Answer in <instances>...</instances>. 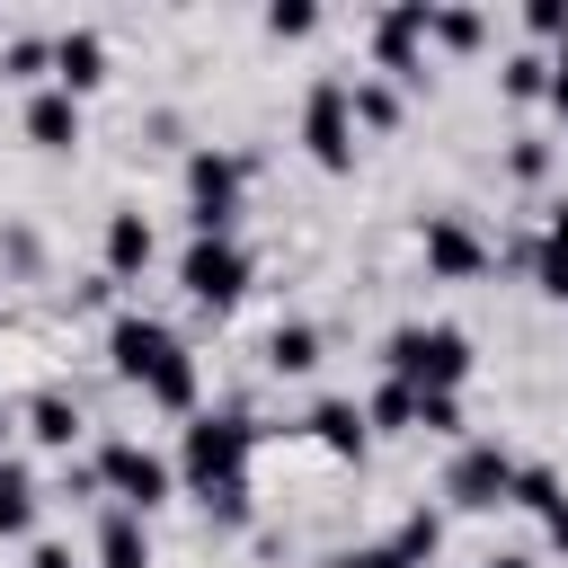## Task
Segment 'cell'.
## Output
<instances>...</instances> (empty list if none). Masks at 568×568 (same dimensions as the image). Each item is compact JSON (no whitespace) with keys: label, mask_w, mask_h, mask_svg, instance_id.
Instances as JSON below:
<instances>
[{"label":"cell","mask_w":568,"mask_h":568,"mask_svg":"<svg viewBox=\"0 0 568 568\" xmlns=\"http://www.w3.org/2000/svg\"><path fill=\"white\" fill-rule=\"evenodd\" d=\"M506 506H532V515L568 506V497H559V470H541V462H515V488H506Z\"/></svg>","instance_id":"cb8c5ba5"},{"label":"cell","mask_w":568,"mask_h":568,"mask_svg":"<svg viewBox=\"0 0 568 568\" xmlns=\"http://www.w3.org/2000/svg\"><path fill=\"white\" fill-rule=\"evenodd\" d=\"M98 479H106V497H115L124 515L151 524V506H169V488H178V462H160L151 444H106V453H98Z\"/></svg>","instance_id":"277c9868"},{"label":"cell","mask_w":568,"mask_h":568,"mask_svg":"<svg viewBox=\"0 0 568 568\" xmlns=\"http://www.w3.org/2000/svg\"><path fill=\"white\" fill-rule=\"evenodd\" d=\"M36 506H44V488H36V470L0 453V541H18V532L36 524Z\"/></svg>","instance_id":"ac0fdd59"},{"label":"cell","mask_w":568,"mask_h":568,"mask_svg":"<svg viewBox=\"0 0 568 568\" xmlns=\"http://www.w3.org/2000/svg\"><path fill=\"white\" fill-rule=\"evenodd\" d=\"M550 106H559V124H568V44H559V62H550Z\"/></svg>","instance_id":"e575fe53"},{"label":"cell","mask_w":568,"mask_h":568,"mask_svg":"<svg viewBox=\"0 0 568 568\" xmlns=\"http://www.w3.org/2000/svg\"><path fill=\"white\" fill-rule=\"evenodd\" d=\"M524 36H541V44H568V0H524Z\"/></svg>","instance_id":"f546056e"},{"label":"cell","mask_w":568,"mask_h":568,"mask_svg":"<svg viewBox=\"0 0 568 568\" xmlns=\"http://www.w3.org/2000/svg\"><path fill=\"white\" fill-rule=\"evenodd\" d=\"M0 444H9V417H0Z\"/></svg>","instance_id":"74e56055"},{"label":"cell","mask_w":568,"mask_h":568,"mask_svg":"<svg viewBox=\"0 0 568 568\" xmlns=\"http://www.w3.org/2000/svg\"><path fill=\"white\" fill-rule=\"evenodd\" d=\"M169 355H178V337H169L160 320H142V311H124V320L106 328V364H115L124 382H151V373H160Z\"/></svg>","instance_id":"30bf717a"},{"label":"cell","mask_w":568,"mask_h":568,"mask_svg":"<svg viewBox=\"0 0 568 568\" xmlns=\"http://www.w3.org/2000/svg\"><path fill=\"white\" fill-rule=\"evenodd\" d=\"M337 568H408V559H399V550H390V541H364V550H346V559H337Z\"/></svg>","instance_id":"d6a6232c"},{"label":"cell","mask_w":568,"mask_h":568,"mask_svg":"<svg viewBox=\"0 0 568 568\" xmlns=\"http://www.w3.org/2000/svg\"><path fill=\"white\" fill-rule=\"evenodd\" d=\"M240 160L231 151H195L186 160V222H195V240H231V222H240Z\"/></svg>","instance_id":"3957f363"},{"label":"cell","mask_w":568,"mask_h":568,"mask_svg":"<svg viewBox=\"0 0 568 568\" xmlns=\"http://www.w3.org/2000/svg\"><path fill=\"white\" fill-rule=\"evenodd\" d=\"M426 18H435V0H399L373 18V62L390 80H426Z\"/></svg>","instance_id":"9c48e42d"},{"label":"cell","mask_w":568,"mask_h":568,"mask_svg":"<svg viewBox=\"0 0 568 568\" xmlns=\"http://www.w3.org/2000/svg\"><path fill=\"white\" fill-rule=\"evenodd\" d=\"M151 266V222L142 213H106V284H133Z\"/></svg>","instance_id":"5bb4252c"},{"label":"cell","mask_w":568,"mask_h":568,"mask_svg":"<svg viewBox=\"0 0 568 568\" xmlns=\"http://www.w3.org/2000/svg\"><path fill=\"white\" fill-rule=\"evenodd\" d=\"M417 426H426V435H444V444H470V426H462V399H453V390H417Z\"/></svg>","instance_id":"484cf974"},{"label":"cell","mask_w":568,"mask_h":568,"mask_svg":"<svg viewBox=\"0 0 568 568\" xmlns=\"http://www.w3.org/2000/svg\"><path fill=\"white\" fill-rule=\"evenodd\" d=\"M204 515H222V524H240V515H248V479H231V488H213V497H204Z\"/></svg>","instance_id":"1f68e13d"},{"label":"cell","mask_w":568,"mask_h":568,"mask_svg":"<svg viewBox=\"0 0 568 568\" xmlns=\"http://www.w3.org/2000/svg\"><path fill=\"white\" fill-rule=\"evenodd\" d=\"M541 532H550V550H568V506H550V515H541Z\"/></svg>","instance_id":"d590c367"},{"label":"cell","mask_w":568,"mask_h":568,"mask_svg":"<svg viewBox=\"0 0 568 568\" xmlns=\"http://www.w3.org/2000/svg\"><path fill=\"white\" fill-rule=\"evenodd\" d=\"M266 373H284V382L320 373V328H311V320H275V328H266Z\"/></svg>","instance_id":"9a60e30c"},{"label":"cell","mask_w":568,"mask_h":568,"mask_svg":"<svg viewBox=\"0 0 568 568\" xmlns=\"http://www.w3.org/2000/svg\"><path fill=\"white\" fill-rule=\"evenodd\" d=\"M417 248H426V275H435V284H479V275L497 266V248H488V240H479L462 213H426Z\"/></svg>","instance_id":"ba28073f"},{"label":"cell","mask_w":568,"mask_h":568,"mask_svg":"<svg viewBox=\"0 0 568 568\" xmlns=\"http://www.w3.org/2000/svg\"><path fill=\"white\" fill-rule=\"evenodd\" d=\"M302 142H311V160H320L328 178L355 169V106H346V80H320V89L302 98Z\"/></svg>","instance_id":"52a82bcc"},{"label":"cell","mask_w":568,"mask_h":568,"mask_svg":"<svg viewBox=\"0 0 568 568\" xmlns=\"http://www.w3.org/2000/svg\"><path fill=\"white\" fill-rule=\"evenodd\" d=\"M364 426H382V435H408V426H417V390H408V382H382V390L364 399Z\"/></svg>","instance_id":"603a6c76"},{"label":"cell","mask_w":568,"mask_h":568,"mask_svg":"<svg viewBox=\"0 0 568 568\" xmlns=\"http://www.w3.org/2000/svg\"><path fill=\"white\" fill-rule=\"evenodd\" d=\"M98 80H106V44H98L89 27L53 36V89H62V98H89Z\"/></svg>","instance_id":"8fae6325"},{"label":"cell","mask_w":568,"mask_h":568,"mask_svg":"<svg viewBox=\"0 0 568 568\" xmlns=\"http://www.w3.org/2000/svg\"><path fill=\"white\" fill-rule=\"evenodd\" d=\"M27 568H80V559H71L62 541H36V550H27Z\"/></svg>","instance_id":"836d02e7"},{"label":"cell","mask_w":568,"mask_h":568,"mask_svg":"<svg viewBox=\"0 0 568 568\" xmlns=\"http://www.w3.org/2000/svg\"><path fill=\"white\" fill-rule=\"evenodd\" d=\"M506 488H515V453H506L497 435H470V444L453 453V470H444V497H453V506H470V515L506 506Z\"/></svg>","instance_id":"8992f818"},{"label":"cell","mask_w":568,"mask_h":568,"mask_svg":"<svg viewBox=\"0 0 568 568\" xmlns=\"http://www.w3.org/2000/svg\"><path fill=\"white\" fill-rule=\"evenodd\" d=\"M426 44H444V53H479V44H488V18H479V9H435V18H426Z\"/></svg>","instance_id":"44dd1931"},{"label":"cell","mask_w":568,"mask_h":568,"mask_svg":"<svg viewBox=\"0 0 568 568\" xmlns=\"http://www.w3.org/2000/svg\"><path fill=\"white\" fill-rule=\"evenodd\" d=\"M532 275H541V293H550V302H568V204H550L541 248H532Z\"/></svg>","instance_id":"ffe728a7"},{"label":"cell","mask_w":568,"mask_h":568,"mask_svg":"<svg viewBox=\"0 0 568 568\" xmlns=\"http://www.w3.org/2000/svg\"><path fill=\"white\" fill-rule=\"evenodd\" d=\"M0 71H9V80H36V71H53V44H44V36H9V44H0Z\"/></svg>","instance_id":"f1b7e54d"},{"label":"cell","mask_w":568,"mask_h":568,"mask_svg":"<svg viewBox=\"0 0 568 568\" xmlns=\"http://www.w3.org/2000/svg\"><path fill=\"white\" fill-rule=\"evenodd\" d=\"M382 364H390V382H408V390H453L462 399V382H470V328H453V320H408V328H390L382 337Z\"/></svg>","instance_id":"6da1fadb"},{"label":"cell","mask_w":568,"mask_h":568,"mask_svg":"<svg viewBox=\"0 0 568 568\" xmlns=\"http://www.w3.org/2000/svg\"><path fill=\"white\" fill-rule=\"evenodd\" d=\"M266 36H275V44H302V36H320V9H311V0H275V9H266Z\"/></svg>","instance_id":"83f0119b"},{"label":"cell","mask_w":568,"mask_h":568,"mask_svg":"<svg viewBox=\"0 0 568 568\" xmlns=\"http://www.w3.org/2000/svg\"><path fill=\"white\" fill-rule=\"evenodd\" d=\"M346 106H355V124H373V133L399 124V89H390V80H346Z\"/></svg>","instance_id":"7402d4cb"},{"label":"cell","mask_w":568,"mask_h":568,"mask_svg":"<svg viewBox=\"0 0 568 568\" xmlns=\"http://www.w3.org/2000/svg\"><path fill=\"white\" fill-rule=\"evenodd\" d=\"M142 399H151V408H169V417H195V355L178 346V355L142 382Z\"/></svg>","instance_id":"d6986e66"},{"label":"cell","mask_w":568,"mask_h":568,"mask_svg":"<svg viewBox=\"0 0 568 568\" xmlns=\"http://www.w3.org/2000/svg\"><path fill=\"white\" fill-rule=\"evenodd\" d=\"M98 568H151V524L124 515V506H106V524H98Z\"/></svg>","instance_id":"2e32d148"},{"label":"cell","mask_w":568,"mask_h":568,"mask_svg":"<svg viewBox=\"0 0 568 568\" xmlns=\"http://www.w3.org/2000/svg\"><path fill=\"white\" fill-rule=\"evenodd\" d=\"M27 435H36L44 453H71V444H80V399H62V390H36V399H27Z\"/></svg>","instance_id":"e0dca14e"},{"label":"cell","mask_w":568,"mask_h":568,"mask_svg":"<svg viewBox=\"0 0 568 568\" xmlns=\"http://www.w3.org/2000/svg\"><path fill=\"white\" fill-rule=\"evenodd\" d=\"M488 568H532V559H524V550H506V559H488Z\"/></svg>","instance_id":"8d00e7d4"},{"label":"cell","mask_w":568,"mask_h":568,"mask_svg":"<svg viewBox=\"0 0 568 568\" xmlns=\"http://www.w3.org/2000/svg\"><path fill=\"white\" fill-rule=\"evenodd\" d=\"M497 89L532 106V98H550V62H541V53H506V71H497Z\"/></svg>","instance_id":"d4e9b609"},{"label":"cell","mask_w":568,"mask_h":568,"mask_svg":"<svg viewBox=\"0 0 568 568\" xmlns=\"http://www.w3.org/2000/svg\"><path fill=\"white\" fill-rule=\"evenodd\" d=\"M435 541H444V515H426V506H417V515L390 532V550H399L408 568H426V559H435Z\"/></svg>","instance_id":"4316f807"},{"label":"cell","mask_w":568,"mask_h":568,"mask_svg":"<svg viewBox=\"0 0 568 568\" xmlns=\"http://www.w3.org/2000/svg\"><path fill=\"white\" fill-rule=\"evenodd\" d=\"M311 444H320L328 462H364L373 426H364V408H355V399H320V408H311Z\"/></svg>","instance_id":"7c38bea8"},{"label":"cell","mask_w":568,"mask_h":568,"mask_svg":"<svg viewBox=\"0 0 568 568\" xmlns=\"http://www.w3.org/2000/svg\"><path fill=\"white\" fill-rule=\"evenodd\" d=\"M27 142H36V151H71V142H80V98L36 89V98H27Z\"/></svg>","instance_id":"4fadbf2b"},{"label":"cell","mask_w":568,"mask_h":568,"mask_svg":"<svg viewBox=\"0 0 568 568\" xmlns=\"http://www.w3.org/2000/svg\"><path fill=\"white\" fill-rule=\"evenodd\" d=\"M178 284H186L195 311H231V302L248 293V248H240V240H195V248L178 257Z\"/></svg>","instance_id":"5b68a950"},{"label":"cell","mask_w":568,"mask_h":568,"mask_svg":"<svg viewBox=\"0 0 568 568\" xmlns=\"http://www.w3.org/2000/svg\"><path fill=\"white\" fill-rule=\"evenodd\" d=\"M506 169H515L524 186H532V178H550V142H515V151H506Z\"/></svg>","instance_id":"4dcf8cb0"},{"label":"cell","mask_w":568,"mask_h":568,"mask_svg":"<svg viewBox=\"0 0 568 568\" xmlns=\"http://www.w3.org/2000/svg\"><path fill=\"white\" fill-rule=\"evenodd\" d=\"M248 453H257V426L248 417H186V444H178V479L195 488V497H213V488H231V479H248Z\"/></svg>","instance_id":"7a4b0ae2"}]
</instances>
